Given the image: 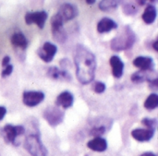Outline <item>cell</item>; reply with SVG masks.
I'll use <instances>...</instances> for the list:
<instances>
[{
	"label": "cell",
	"instance_id": "obj_1",
	"mask_svg": "<svg viewBox=\"0 0 158 156\" xmlns=\"http://www.w3.org/2000/svg\"><path fill=\"white\" fill-rule=\"evenodd\" d=\"M76 75L81 84H88L94 79L96 69V58L94 55L84 45H76L74 52Z\"/></svg>",
	"mask_w": 158,
	"mask_h": 156
},
{
	"label": "cell",
	"instance_id": "obj_2",
	"mask_svg": "<svg viewBox=\"0 0 158 156\" xmlns=\"http://www.w3.org/2000/svg\"><path fill=\"white\" fill-rule=\"evenodd\" d=\"M136 34L134 33L133 30L129 26H125L123 30L112 39L110 43V47L113 51L119 52L130 49L136 42Z\"/></svg>",
	"mask_w": 158,
	"mask_h": 156
},
{
	"label": "cell",
	"instance_id": "obj_3",
	"mask_svg": "<svg viewBox=\"0 0 158 156\" xmlns=\"http://www.w3.org/2000/svg\"><path fill=\"white\" fill-rule=\"evenodd\" d=\"M24 147L31 156H47V150L41 141L38 129L26 137Z\"/></svg>",
	"mask_w": 158,
	"mask_h": 156
},
{
	"label": "cell",
	"instance_id": "obj_4",
	"mask_svg": "<svg viewBox=\"0 0 158 156\" xmlns=\"http://www.w3.org/2000/svg\"><path fill=\"white\" fill-rule=\"evenodd\" d=\"M1 137L6 143H12L16 145V140L19 136H21L25 133V129L23 126H13L10 124L6 125L1 129Z\"/></svg>",
	"mask_w": 158,
	"mask_h": 156
},
{
	"label": "cell",
	"instance_id": "obj_5",
	"mask_svg": "<svg viewBox=\"0 0 158 156\" xmlns=\"http://www.w3.org/2000/svg\"><path fill=\"white\" fill-rule=\"evenodd\" d=\"M43 117L51 127L55 128L63 122L65 114L56 106H48L44 111Z\"/></svg>",
	"mask_w": 158,
	"mask_h": 156
},
{
	"label": "cell",
	"instance_id": "obj_6",
	"mask_svg": "<svg viewBox=\"0 0 158 156\" xmlns=\"http://www.w3.org/2000/svg\"><path fill=\"white\" fill-rule=\"evenodd\" d=\"M63 22L62 20L56 16L54 15L51 18V28H52V33L55 40L60 43H63L67 41L68 35L66 31L63 28Z\"/></svg>",
	"mask_w": 158,
	"mask_h": 156
},
{
	"label": "cell",
	"instance_id": "obj_7",
	"mask_svg": "<svg viewBox=\"0 0 158 156\" xmlns=\"http://www.w3.org/2000/svg\"><path fill=\"white\" fill-rule=\"evenodd\" d=\"M44 99V93L40 91H27L22 94V102L26 106L34 107Z\"/></svg>",
	"mask_w": 158,
	"mask_h": 156
},
{
	"label": "cell",
	"instance_id": "obj_8",
	"mask_svg": "<svg viewBox=\"0 0 158 156\" xmlns=\"http://www.w3.org/2000/svg\"><path fill=\"white\" fill-rule=\"evenodd\" d=\"M78 13H79L78 8L74 5L69 3H65L59 7L58 12L56 15L62 20L63 23H65L77 17Z\"/></svg>",
	"mask_w": 158,
	"mask_h": 156
},
{
	"label": "cell",
	"instance_id": "obj_9",
	"mask_svg": "<svg viewBox=\"0 0 158 156\" xmlns=\"http://www.w3.org/2000/svg\"><path fill=\"white\" fill-rule=\"evenodd\" d=\"M47 16L48 14L44 10L35 11V12H27L25 15V22L28 25L35 23L38 26V28L43 29L47 19Z\"/></svg>",
	"mask_w": 158,
	"mask_h": 156
},
{
	"label": "cell",
	"instance_id": "obj_10",
	"mask_svg": "<svg viewBox=\"0 0 158 156\" xmlns=\"http://www.w3.org/2000/svg\"><path fill=\"white\" fill-rule=\"evenodd\" d=\"M56 52H57V47L52 43L46 42L44 43L42 48L37 51V54L42 60H44L46 63H49L54 59V56L56 55Z\"/></svg>",
	"mask_w": 158,
	"mask_h": 156
},
{
	"label": "cell",
	"instance_id": "obj_11",
	"mask_svg": "<svg viewBox=\"0 0 158 156\" xmlns=\"http://www.w3.org/2000/svg\"><path fill=\"white\" fill-rule=\"evenodd\" d=\"M112 125V120L110 119L109 121H107V118L105 120H102L101 118H99L97 120L96 123H94L93 125V127L90 129V131H89V134L92 135V136H94L95 138L97 137H100L102 135H104L106 131V129L107 128H110Z\"/></svg>",
	"mask_w": 158,
	"mask_h": 156
},
{
	"label": "cell",
	"instance_id": "obj_12",
	"mask_svg": "<svg viewBox=\"0 0 158 156\" xmlns=\"http://www.w3.org/2000/svg\"><path fill=\"white\" fill-rule=\"evenodd\" d=\"M47 76L56 80H62V81L71 80V75L67 70L58 68L56 67H50L47 69Z\"/></svg>",
	"mask_w": 158,
	"mask_h": 156
},
{
	"label": "cell",
	"instance_id": "obj_13",
	"mask_svg": "<svg viewBox=\"0 0 158 156\" xmlns=\"http://www.w3.org/2000/svg\"><path fill=\"white\" fill-rule=\"evenodd\" d=\"M156 129H135L131 131V136L138 142H149L155 135Z\"/></svg>",
	"mask_w": 158,
	"mask_h": 156
},
{
	"label": "cell",
	"instance_id": "obj_14",
	"mask_svg": "<svg viewBox=\"0 0 158 156\" xmlns=\"http://www.w3.org/2000/svg\"><path fill=\"white\" fill-rule=\"evenodd\" d=\"M133 65L143 71L155 70L154 59L149 56H138L133 60Z\"/></svg>",
	"mask_w": 158,
	"mask_h": 156
},
{
	"label": "cell",
	"instance_id": "obj_15",
	"mask_svg": "<svg viewBox=\"0 0 158 156\" xmlns=\"http://www.w3.org/2000/svg\"><path fill=\"white\" fill-rule=\"evenodd\" d=\"M110 65L112 67V74L116 79H120L123 76L124 63L118 55H113L110 58Z\"/></svg>",
	"mask_w": 158,
	"mask_h": 156
},
{
	"label": "cell",
	"instance_id": "obj_16",
	"mask_svg": "<svg viewBox=\"0 0 158 156\" xmlns=\"http://www.w3.org/2000/svg\"><path fill=\"white\" fill-rule=\"evenodd\" d=\"M155 78H157L155 70H150V71L139 70L131 75V81L134 83H142L143 81H148Z\"/></svg>",
	"mask_w": 158,
	"mask_h": 156
},
{
	"label": "cell",
	"instance_id": "obj_17",
	"mask_svg": "<svg viewBox=\"0 0 158 156\" xmlns=\"http://www.w3.org/2000/svg\"><path fill=\"white\" fill-rule=\"evenodd\" d=\"M73 102H74V97L72 93L68 91H65L57 96L56 105V106H61L64 109H68L72 106Z\"/></svg>",
	"mask_w": 158,
	"mask_h": 156
},
{
	"label": "cell",
	"instance_id": "obj_18",
	"mask_svg": "<svg viewBox=\"0 0 158 156\" xmlns=\"http://www.w3.org/2000/svg\"><path fill=\"white\" fill-rule=\"evenodd\" d=\"M118 24L116 21H114L110 18H103L98 23H97V31L99 33H106L109 32L110 31L117 29Z\"/></svg>",
	"mask_w": 158,
	"mask_h": 156
},
{
	"label": "cell",
	"instance_id": "obj_19",
	"mask_svg": "<svg viewBox=\"0 0 158 156\" xmlns=\"http://www.w3.org/2000/svg\"><path fill=\"white\" fill-rule=\"evenodd\" d=\"M11 43L13 44V46L15 48L20 49L21 51H24L27 46H28V40L25 37V35L22 32H15L12 36H11Z\"/></svg>",
	"mask_w": 158,
	"mask_h": 156
},
{
	"label": "cell",
	"instance_id": "obj_20",
	"mask_svg": "<svg viewBox=\"0 0 158 156\" xmlns=\"http://www.w3.org/2000/svg\"><path fill=\"white\" fill-rule=\"evenodd\" d=\"M87 146L92 151L103 153L107 149V142L104 138L97 137V138H94L92 141H90L87 143Z\"/></svg>",
	"mask_w": 158,
	"mask_h": 156
},
{
	"label": "cell",
	"instance_id": "obj_21",
	"mask_svg": "<svg viewBox=\"0 0 158 156\" xmlns=\"http://www.w3.org/2000/svg\"><path fill=\"white\" fill-rule=\"evenodd\" d=\"M156 15H157V12H156V6L153 5H149L145 8L143 14V19L146 24H152L153 22H155L156 18Z\"/></svg>",
	"mask_w": 158,
	"mask_h": 156
},
{
	"label": "cell",
	"instance_id": "obj_22",
	"mask_svg": "<svg viewBox=\"0 0 158 156\" xmlns=\"http://www.w3.org/2000/svg\"><path fill=\"white\" fill-rule=\"evenodd\" d=\"M120 1H116V0H103L99 2V8L102 11H110L113 9H116L118 5H119Z\"/></svg>",
	"mask_w": 158,
	"mask_h": 156
},
{
	"label": "cell",
	"instance_id": "obj_23",
	"mask_svg": "<svg viewBox=\"0 0 158 156\" xmlns=\"http://www.w3.org/2000/svg\"><path fill=\"white\" fill-rule=\"evenodd\" d=\"M158 106V95L156 93H151L145 103H144V107L148 110H154Z\"/></svg>",
	"mask_w": 158,
	"mask_h": 156
},
{
	"label": "cell",
	"instance_id": "obj_24",
	"mask_svg": "<svg viewBox=\"0 0 158 156\" xmlns=\"http://www.w3.org/2000/svg\"><path fill=\"white\" fill-rule=\"evenodd\" d=\"M137 8L132 3H126L123 5V12L127 16H133L137 13Z\"/></svg>",
	"mask_w": 158,
	"mask_h": 156
},
{
	"label": "cell",
	"instance_id": "obj_25",
	"mask_svg": "<svg viewBox=\"0 0 158 156\" xmlns=\"http://www.w3.org/2000/svg\"><path fill=\"white\" fill-rule=\"evenodd\" d=\"M142 124L144 125L145 127H147V129H156V126H157V120L156 118H143L142 120Z\"/></svg>",
	"mask_w": 158,
	"mask_h": 156
},
{
	"label": "cell",
	"instance_id": "obj_26",
	"mask_svg": "<svg viewBox=\"0 0 158 156\" xmlns=\"http://www.w3.org/2000/svg\"><path fill=\"white\" fill-rule=\"evenodd\" d=\"M106 86L102 81H97L94 84V90L96 93H103L106 91Z\"/></svg>",
	"mask_w": 158,
	"mask_h": 156
},
{
	"label": "cell",
	"instance_id": "obj_27",
	"mask_svg": "<svg viewBox=\"0 0 158 156\" xmlns=\"http://www.w3.org/2000/svg\"><path fill=\"white\" fill-rule=\"evenodd\" d=\"M13 72V66L12 65H8L5 68V69H3V71L1 72V77L2 78H6L9 75H11V73Z\"/></svg>",
	"mask_w": 158,
	"mask_h": 156
},
{
	"label": "cell",
	"instance_id": "obj_28",
	"mask_svg": "<svg viewBox=\"0 0 158 156\" xmlns=\"http://www.w3.org/2000/svg\"><path fill=\"white\" fill-rule=\"evenodd\" d=\"M148 83H149V86L152 90L154 91H156L158 89V79L157 78H155V79H152L150 80H148Z\"/></svg>",
	"mask_w": 158,
	"mask_h": 156
},
{
	"label": "cell",
	"instance_id": "obj_29",
	"mask_svg": "<svg viewBox=\"0 0 158 156\" xmlns=\"http://www.w3.org/2000/svg\"><path fill=\"white\" fill-rule=\"evenodd\" d=\"M60 66H61V68L62 69H65L66 70V68H68L69 66L70 67V61L67 58H64V59H61L60 60Z\"/></svg>",
	"mask_w": 158,
	"mask_h": 156
},
{
	"label": "cell",
	"instance_id": "obj_30",
	"mask_svg": "<svg viewBox=\"0 0 158 156\" xmlns=\"http://www.w3.org/2000/svg\"><path fill=\"white\" fill-rule=\"evenodd\" d=\"M6 114V108L5 106L0 105V121L5 117Z\"/></svg>",
	"mask_w": 158,
	"mask_h": 156
},
{
	"label": "cell",
	"instance_id": "obj_31",
	"mask_svg": "<svg viewBox=\"0 0 158 156\" xmlns=\"http://www.w3.org/2000/svg\"><path fill=\"white\" fill-rule=\"evenodd\" d=\"M9 62H10V57L8 55H6L3 59H2V66L3 67H6L9 65Z\"/></svg>",
	"mask_w": 158,
	"mask_h": 156
},
{
	"label": "cell",
	"instance_id": "obj_32",
	"mask_svg": "<svg viewBox=\"0 0 158 156\" xmlns=\"http://www.w3.org/2000/svg\"><path fill=\"white\" fill-rule=\"evenodd\" d=\"M140 156H156L154 153H150V152H148V153H144V154H141Z\"/></svg>",
	"mask_w": 158,
	"mask_h": 156
},
{
	"label": "cell",
	"instance_id": "obj_33",
	"mask_svg": "<svg viewBox=\"0 0 158 156\" xmlns=\"http://www.w3.org/2000/svg\"><path fill=\"white\" fill-rule=\"evenodd\" d=\"M157 44H158V41L156 40L155 43H154V44H153V47H154V49L156 50V51H158V47H157Z\"/></svg>",
	"mask_w": 158,
	"mask_h": 156
},
{
	"label": "cell",
	"instance_id": "obj_34",
	"mask_svg": "<svg viewBox=\"0 0 158 156\" xmlns=\"http://www.w3.org/2000/svg\"><path fill=\"white\" fill-rule=\"evenodd\" d=\"M86 3H87V4H89V5H93V4H94V3H95V1H94V0H92V1H91V0H87V1H86Z\"/></svg>",
	"mask_w": 158,
	"mask_h": 156
},
{
	"label": "cell",
	"instance_id": "obj_35",
	"mask_svg": "<svg viewBox=\"0 0 158 156\" xmlns=\"http://www.w3.org/2000/svg\"><path fill=\"white\" fill-rule=\"evenodd\" d=\"M140 5H145V1H138Z\"/></svg>",
	"mask_w": 158,
	"mask_h": 156
}]
</instances>
